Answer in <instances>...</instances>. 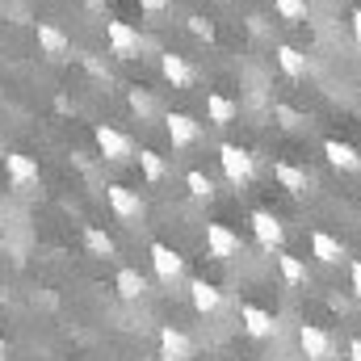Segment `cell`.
Here are the masks:
<instances>
[{"instance_id":"8","label":"cell","mask_w":361,"mask_h":361,"mask_svg":"<svg viewBox=\"0 0 361 361\" xmlns=\"http://www.w3.org/2000/svg\"><path fill=\"white\" fill-rule=\"evenodd\" d=\"M156 341H160V357L164 361H189L193 357V341H189L180 328H173V324H164V328L156 332Z\"/></svg>"},{"instance_id":"9","label":"cell","mask_w":361,"mask_h":361,"mask_svg":"<svg viewBox=\"0 0 361 361\" xmlns=\"http://www.w3.org/2000/svg\"><path fill=\"white\" fill-rule=\"evenodd\" d=\"M105 202H109V210L118 219H139L143 214V197L135 189H126V185H105Z\"/></svg>"},{"instance_id":"1","label":"cell","mask_w":361,"mask_h":361,"mask_svg":"<svg viewBox=\"0 0 361 361\" xmlns=\"http://www.w3.org/2000/svg\"><path fill=\"white\" fill-rule=\"evenodd\" d=\"M219 164H223L227 180H231V185H240V189L257 177V160H252L244 147H235V143H223V147H219Z\"/></svg>"},{"instance_id":"10","label":"cell","mask_w":361,"mask_h":361,"mask_svg":"<svg viewBox=\"0 0 361 361\" xmlns=\"http://www.w3.org/2000/svg\"><path fill=\"white\" fill-rule=\"evenodd\" d=\"M189 302H193L197 315H214V311L223 307V290H219L214 281H206V277H193V281H189Z\"/></svg>"},{"instance_id":"3","label":"cell","mask_w":361,"mask_h":361,"mask_svg":"<svg viewBox=\"0 0 361 361\" xmlns=\"http://www.w3.org/2000/svg\"><path fill=\"white\" fill-rule=\"evenodd\" d=\"M92 139H97V152H101L105 160H114V164H122V160H130V156H135L130 139H126L122 130H114L109 122H101V126L92 130Z\"/></svg>"},{"instance_id":"12","label":"cell","mask_w":361,"mask_h":361,"mask_svg":"<svg viewBox=\"0 0 361 361\" xmlns=\"http://www.w3.org/2000/svg\"><path fill=\"white\" fill-rule=\"evenodd\" d=\"M4 173H8V180H13V189L38 185V164H34L30 156H21V152H4Z\"/></svg>"},{"instance_id":"5","label":"cell","mask_w":361,"mask_h":361,"mask_svg":"<svg viewBox=\"0 0 361 361\" xmlns=\"http://www.w3.org/2000/svg\"><path fill=\"white\" fill-rule=\"evenodd\" d=\"M252 235H257V244L261 248H269V252H277L281 244H286V227H281V219L277 214H269V210H252Z\"/></svg>"},{"instance_id":"7","label":"cell","mask_w":361,"mask_h":361,"mask_svg":"<svg viewBox=\"0 0 361 361\" xmlns=\"http://www.w3.org/2000/svg\"><path fill=\"white\" fill-rule=\"evenodd\" d=\"M152 269L160 281H180V273H185V257H180L177 248H169V244H152Z\"/></svg>"},{"instance_id":"24","label":"cell","mask_w":361,"mask_h":361,"mask_svg":"<svg viewBox=\"0 0 361 361\" xmlns=\"http://www.w3.org/2000/svg\"><path fill=\"white\" fill-rule=\"evenodd\" d=\"M185 185H189V193H193V197H206V202L214 197V180L206 177L202 169H189V173H185Z\"/></svg>"},{"instance_id":"4","label":"cell","mask_w":361,"mask_h":361,"mask_svg":"<svg viewBox=\"0 0 361 361\" xmlns=\"http://www.w3.org/2000/svg\"><path fill=\"white\" fill-rule=\"evenodd\" d=\"M298 349H302L307 361H332V353H336L332 336H328L319 324H302V328H298Z\"/></svg>"},{"instance_id":"13","label":"cell","mask_w":361,"mask_h":361,"mask_svg":"<svg viewBox=\"0 0 361 361\" xmlns=\"http://www.w3.org/2000/svg\"><path fill=\"white\" fill-rule=\"evenodd\" d=\"M240 324H244V332H248V336H257V341H265V336L277 332L273 315L265 311V307H257V302H244V307H240Z\"/></svg>"},{"instance_id":"16","label":"cell","mask_w":361,"mask_h":361,"mask_svg":"<svg viewBox=\"0 0 361 361\" xmlns=\"http://www.w3.org/2000/svg\"><path fill=\"white\" fill-rule=\"evenodd\" d=\"M324 156H328V164L332 169H341V173H357L361 169V156L353 143H341V139H328L324 143Z\"/></svg>"},{"instance_id":"14","label":"cell","mask_w":361,"mask_h":361,"mask_svg":"<svg viewBox=\"0 0 361 361\" xmlns=\"http://www.w3.org/2000/svg\"><path fill=\"white\" fill-rule=\"evenodd\" d=\"M164 130H169L173 147H193V143H197V135H202V130H197V122H193L189 114H180V109L164 118Z\"/></svg>"},{"instance_id":"31","label":"cell","mask_w":361,"mask_h":361,"mask_svg":"<svg viewBox=\"0 0 361 361\" xmlns=\"http://www.w3.org/2000/svg\"><path fill=\"white\" fill-rule=\"evenodd\" d=\"M139 4H143L147 13H164V8H169V0H139Z\"/></svg>"},{"instance_id":"33","label":"cell","mask_w":361,"mask_h":361,"mask_svg":"<svg viewBox=\"0 0 361 361\" xmlns=\"http://www.w3.org/2000/svg\"><path fill=\"white\" fill-rule=\"evenodd\" d=\"M353 38H357V47H361V8H353Z\"/></svg>"},{"instance_id":"6","label":"cell","mask_w":361,"mask_h":361,"mask_svg":"<svg viewBox=\"0 0 361 361\" xmlns=\"http://www.w3.org/2000/svg\"><path fill=\"white\" fill-rule=\"evenodd\" d=\"M105 38H109V47H114L118 59H135L139 55V42H143L130 21H105Z\"/></svg>"},{"instance_id":"21","label":"cell","mask_w":361,"mask_h":361,"mask_svg":"<svg viewBox=\"0 0 361 361\" xmlns=\"http://www.w3.org/2000/svg\"><path fill=\"white\" fill-rule=\"evenodd\" d=\"M273 180L286 189V193H307V173L302 169H294V164H273Z\"/></svg>"},{"instance_id":"26","label":"cell","mask_w":361,"mask_h":361,"mask_svg":"<svg viewBox=\"0 0 361 361\" xmlns=\"http://www.w3.org/2000/svg\"><path fill=\"white\" fill-rule=\"evenodd\" d=\"M273 8H277V17H286V21H302V17H307V0H273Z\"/></svg>"},{"instance_id":"34","label":"cell","mask_w":361,"mask_h":361,"mask_svg":"<svg viewBox=\"0 0 361 361\" xmlns=\"http://www.w3.org/2000/svg\"><path fill=\"white\" fill-rule=\"evenodd\" d=\"M0 361H8V345H4V336H0Z\"/></svg>"},{"instance_id":"29","label":"cell","mask_w":361,"mask_h":361,"mask_svg":"<svg viewBox=\"0 0 361 361\" xmlns=\"http://www.w3.org/2000/svg\"><path fill=\"white\" fill-rule=\"evenodd\" d=\"M85 68H89V76H97V80H109V68H105L101 59H92V55H85Z\"/></svg>"},{"instance_id":"15","label":"cell","mask_w":361,"mask_h":361,"mask_svg":"<svg viewBox=\"0 0 361 361\" xmlns=\"http://www.w3.org/2000/svg\"><path fill=\"white\" fill-rule=\"evenodd\" d=\"M311 257L319 265H341L345 261V244L336 235H328V231H311Z\"/></svg>"},{"instance_id":"20","label":"cell","mask_w":361,"mask_h":361,"mask_svg":"<svg viewBox=\"0 0 361 361\" xmlns=\"http://www.w3.org/2000/svg\"><path fill=\"white\" fill-rule=\"evenodd\" d=\"M85 248H89L92 257H101V261H114V257H118L114 235H105L101 227H85Z\"/></svg>"},{"instance_id":"32","label":"cell","mask_w":361,"mask_h":361,"mask_svg":"<svg viewBox=\"0 0 361 361\" xmlns=\"http://www.w3.org/2000/svg\"><path fill=\"white\" fill-rule=\"evenodd\" d=\"M349 361H361V336H353V341H349Z\"/></svg>"},{"instance_id":"23","label":"cell","mask_w":361,"mask_h":361,"mask_svg":"<svg viewBox=\"0 0 361 361\" xmlns=\"http://www.w3.org/2000/svg\"><path fill=\"white\" fill-rule=\"evenodd\" d=\"M277 269H281V281H286V286H302V281H307V265H302L298 257L277 252Z\"/></svg>"},{"instance_id":"22","label":"cell","mask_w":361,"mask_h":361,"mask_svg":"<svg viewBox=\"0 0 361 361\" xmlns=\"http://www.w3.org/2000/svg\"><path fill=\"white\" fill-rule=\"evenodd\" d=\"M277 63H281V72L286 76H307V55L298 51V47H277Z\"/></svg>"},{"instance_id":"27","label":"cell","mask_w":361,"mask_h":361,"mask_svg":"<svg viewBox=\"0 0 361 361\" xmlns=\"http://www.w3.org/2000/svg\"><path fill=\"white\" fill-rule=\"evenodd\" d=\"M126 101H130V109H135V114H139V118H152V114H156V101H152V97H147V92L130 89V97H126Z\"/></svg>"},{"instance_id":"2","label":"cell","mask_w":361,"mask_h":361,"mask_svg":"<svg viewBox=\"0 0 361 361\" xmlns=\"http://www.w3.org/2000/svg\"><path fill=\"white\" fill-rule=\"evenodd\" d=\"M206 252H210V257H219V261L240 257V252H244L240 231H231L227 223H206Z\"/></svg>"},{"instance_id":"25","label":"cell","mask_w":361,"mask_h":361,"mask_svg":"<svg viewBox=\"0 0 361 361\" xmlns=\"http://www.w3.org/2000/svg\"><path fill=\"white\" fill-rule=\"evenodd\" d=\"M139 169H143V177H147V180H164V160H160L152 147H143V152H139Z\"/></svg>"},{"instance_id":"11","label":"cell","mask_w":361,"mask_h":361,"mask_svg":"<svg viewBox=\"0 0 361 361\" xmlns=\"http://www.w3.org/2000/svg\"><path fill=\"white\" fill-rule=\"evenodd\" d=\"M34 38H38V51L51 55V59H63V55L72 51L68 34H63L59 25H51V21H38V25H34Z\"/></svg>"},{"instance_id":"19","label":"cell","mask_w":361,"mask_h":361,"mask_svg":"<svg viewBox=\"0 0 361 361\" xmlns=\"http://www.w3.org/2000/svg\"><path fill=\"white\" fill-rule=\"evenodd\" d=\"M114 286H118V294H122L126 302H139V298L147 294V277L139 269H118V281H114Z\"/></svg>"},{"instance_id":"18","label":"cell","mask_w":361,"mask_h":361,"mask_svg":"<svg viewBox=\"0 0 361 361\" xmlns=\"http://www.w3.org/2000/svg\"><path fill=\"white\" fill-rule=\"evenodd\" d=\"M160 72H164V80H169L173 89H189V85H193V68H189L180 55H160Z\"/></svg>"},{"instance_id":"17","label":"cell","mask_w":361,"mask_h":361,"mask_svg":"<svg viewBox=\"0 0 361 361\" xmlns=\"http://www.w3.org/2000/svg\"><path fill=\"white\" fill-rule=\"evenodd\" d=\"M235 114H240V105H235L231 97H223V92H206V118H210L214 126L235 122Z\"/></svg>"},{"instance_id":"28","label":"cell","mask_w":361,"mask_h":361,"mask_svg":"<svg viewBox=\"0 0 361 361\" xmlns=\"http://www.w3.org/2000/svg\"><path fill=\"white\" fill-rule=\"evenodd\" d=\"M189 34H193V38H202V42H210V38H214V25H210V21H202V17H189Z\"/></svg>"},{"instance_id":"30","label":"cell","mask_w":361,"mask_h":361,"mask_svg":"<svg viewBox=\"0 0 361 361\" xmlns=\"http://www.w3.org/2000/svg\"><path fill=\"white\" fill-rule=\"evenodd\" d=\"M349 290H353V298L361 302V261H353V265H349Z\"/></svg>"}]
</instances>
